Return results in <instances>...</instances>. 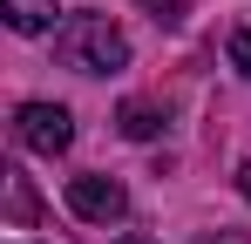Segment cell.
I'll return each instance as SVG.
<instances>
[{
  "label": "cell",
  "mask_w": 251,
  "mask_h": 244,
  "mask_svg": "<svg viewBox=\"0 0 251 244\" xmlns=\"http://www.w3.org/2000/svg\"><path fill=\"white\" fill-rule=\"evenodd\" d=\"M129 244H150V238H129Z\"/></svg>",
  "instance_id": "obj_10"
},
{
  "label": "cell",
  "mask_w": 251,
  "mask_h": 244,
  "mask_svg": "<svg viewBox=\"0 0 251 244\" xmlns=\"http://www.w3.org/2000/svg\"><path fill=\"white\" fill-rule=\"evenodd\" d=\"M68 210L88 217V224H116L129 210V197H123L116 176H68Z\"/></svg>",
  "instance_id": "obj_3"
},
{
  "label": "cell",
  "mask_w": 251,
  "mask_h": 244,
  "mask_svg": "<svg viewBox=\"0 0 251 244\" xmlns=\"http://www.w3.org/2000/svg\"><path fill=\"white\" fill-rule=\"evenodd\" d=\"M116 129H123L129 143H150V136L163 129V116H156L150 102H123V109H116Z\"/></svg>",
  "instance_id": "obj_5"
},
{
  "label": "cell",
  "mask_w": 251,
  "mask_h": 244,
  "mask_svg": "<svg viewBox=\"0 0 251 244\" xmlns=\"http://www.w3.org/2000/svg\"><path fill=\"white\" fill-rule=\"evenodd\" d=\"M14 136H21V149H34V156H61L68 143H75V122L61 102H27L21 116H14Z\"/></svg>",
  "instance_id": "obj_2"
},
{
  "label": "cell",
  "mask_w": 251,
  "mask_h": 244,
  "mask_svg": "<svg viewBox=\"0 0 251 244\" xmlns=\"http://www.w3.org/2000/svg\"><path fill=\"white\" fill-rule=\"evenodd\" d=\"M231 68H238V75H251V27H238V34H231Z\"/></svg>",
  "instance_id": "obj_7"
},
{
  "label": "cell",
  "mask_w": 251,
  "mask_h": 244,
  "mask_svg": "<svg viewBox=\"0 0 251 244\" xmlns=\"http://www.w3.org/2000/svg\"><path fill=\"white\" fill-rule=\"evenodd\" d=\"M54 54H61V68H75V75H116L129 61V41H123V27H116L109 14H75V21L54 34Z\"/></svg>",
  "instance_id": "obj_1"
},
{
  "label": "cell",
  "mask_w": 251,
  "mask_h": 244,
  "mask_svg": "<svg viewBox=\"0 0 251 244\" xmlns=\"http://www.w3.org/2000/svg\"><path fill=\"white\" fill-rule=\"evenodd\" d=\"M197 244H251V238H245V231H204Z\"/></svg>",
  "instance_id": "obj_8"
},
{
  "label": "cell",
  "mask_w": 251,
  "mask_h": 244,
  "mask_svg": "<svg viewBox=\"0 0 251 244\" xmlns=\"http://www.w3.org/2000/svg\"><path fill=\"white\" fill-rule=\"evenodd\" d=\"M238 190H245V197H251V163H238Z\"/></svg>",
  "instance_id": "obj_9"
},
{
  "label": "cell",
  "mask_w": 251,
  "mask_h": 244,
  "mask_svg": "<svg viewBox=\"0 0 251 244\" xmlns=\"http://www.w3.org/2000/svg\"><path fill=\"white\" fill-rule=\"evenodd\" d=\"M7 210H14V224H34V190H27V176H7Z\"/></svg>",
  "instance_id": "obj_6"
},
{
  "label": "cell",
  "mask_w": 251,
  "mask_h": 244,
  "mask_svg": "<svg viewBox=\"0 0 251 244\" xmlns=\"http://www.w3.org/2000/svg\"><path fill=\"white\" fill-rule=\"evenodd\" d=\"M0 14H7V27H14V34H41V27H54L61 0H0Z\"/></svg>",
  "instance_id": "obj_4"
}]
</instances>
